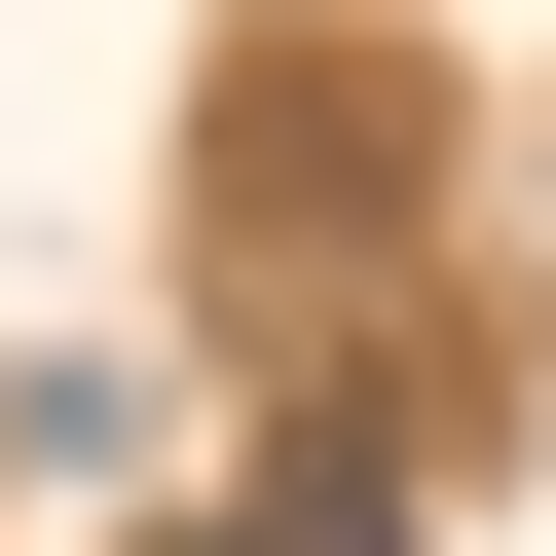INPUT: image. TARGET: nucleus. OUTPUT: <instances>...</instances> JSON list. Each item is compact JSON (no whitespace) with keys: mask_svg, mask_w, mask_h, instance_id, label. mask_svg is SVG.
Masks as SVG:
<instances>
[{"mask_svg":"<svg viewBox=\"0 0 556 556\" xmlns=\"http://www.w3.org/2000/svg\"><path fill=\"white\" fill-rule=\"evenodd\" d=\"M408 223H445V75L408 38H223V112H186V298L223 334H334Z\"/></svg>","mask_w":556,"mask_h":556,"instance_id":"1","label":"nucleus"},{"mask_svg":"<svg viewBox=\"0 0 556 556\" xmlns=\"http://www.w3.org/2000/svg\"><path fill=\"white\" fill-rule=\"evenodd\" d=\"M0 482H38V519H112V482H149V371H112V334H38V371H0Z\"/></svg>","mask_w":556,"mask_h":556,"instance_id":"2","label":"nucleus"},{"mask_svg":"<svg viewBox=\"0 0 556 556\" xmlns=\"http://www.w3.org/2000/svg\"><path fill=\"white\" fill-rule=\"evenodd\" d=\"M186 556H298V519H186Z\"/></svg>","mask_w":556,"mask_h":556,"instance_id":"3","label":"nucleus"}]
</instances>
